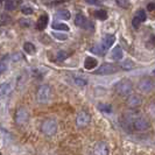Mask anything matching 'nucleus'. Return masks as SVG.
<instances>
[{
	"mask_svg": "<svg viewBox=\"0 0 155 155\" xmlns=\"http://www.w3.org/2000/svg\"><path fill=\"white\" fill-rule=\"evenodd\" d=\"M133 90V84L132 82L127 78H123L120 82H118L114 85V91L120 96H128L132 92Z\"/></svg>",
	"mask_w": 155,
	"mask_h": 155,
	"instance_id": "1",
	"label": "nucleus"
},
{
	"mask_svg": "<svg viewBox=\"0 0 155 155\" xmlns=\"http://www.w3.org/2000/svg\"><path fill=\"white\" fill-rule=\"evenodd\" d=\"M51 98V87L49 85H41L38 89V93H36V99L38 103L40 104H48Z\"/></svg>",
	"mask_w": 155,
	"mask_h": 155,
	"instance_id": "2",
	"label": "nucleus"
},
{
	"mask_svg": "<svg viewBox=\"0 0 155 155\" xmlns=\"http://www.w3.org/2000/svg\"><path fill=\"white\" fill-rule=\"evenodd\" d=\"M75 25L77 27H81V28H84V29H87V31H91L93 29V22H91L90 20L86 19V16L82 13H78L76 18H75Z\"/></svg>",
	"mask_w": 155,
	"mask_h": 155,
	"instance_id": "3",
	"label": "nucleus"
},
{
	"mask_svg": "<svg viewBox=\"0 0 155 155\" xmlns=\"http://www.w3.org/2000/svg\"><path fill=\"white\" fill-rule=\"evenodd\" d=\"M117 70H118V67L114 65V64H112V63H104L93 74L94 75H112V74H116Z\"/></svg>",
	"mask_w": 155,
	"mask_h": 155,
	"instance_id": "4",
	"label": "nucleus"
},
{
	"mask_svg": "<svg viewBox=\"0 0 155 155\" xmlns=\"http://www.w3.org/2000/svg\"><path fill=\"white\" fill-rule=\"evenodd\" d=\"M28 120H29V113L27 109L20 107L15 113V124L19 126H23L28 123Z\"/></svg>",
	"mask_w": 155,
	"mask_h": 155,
	"instance_id": "5",
	"label": "nucleus"
},
{
	"mask_svg": "<svg viewBox=\"0 0 155 155\" xmlns=\"http://www.w3.org/2000/svg\"><path fill=\"white\" fill-rule=\"evenodd\" d=\"M57 131V123L55 119H48L42 124V132L47 135H54Z\"/></svg>",
	"mask_w": 155,
	"mask_h": 155,
	"instance_id": "6",
	"label": "nucleus"
},
{
	"mask_svg": "<svg viewBox=\"0 0 155 155\" xmlns=\"http://www.w3.org/2000/svg\"><path fill=\"white\" fill-rule=\"evenodd\" d=\"M91 121V116L86 111H81L76 117V125L78 128H84Z\"/></svg>",
	"mask_w": 155,
	"mask_h": 155,
	"instance_id": "7",
	"label": "nucleus"
},
{
	"mask_svg": "<svg viewBox=\"0 0 155 155\" xmlns=\"http://www.w3.org/2000/svg\"><path fill=\"white\" fill-rule=\"evenodd\" d=\"M146 19H147V15H146V12L143 11V9H139L137 13H135V16L133 18L132 20V25L133 27L137 29V28H139L140 25L142 22H145L146 21Z\"/></svg>",
	"mask_w": 155,
	"mask_h": 155,
	"instance_id": "8",
	"label": "nucleus"
},
{
	"mask_svg": "<svg viewBox=\"0 0 155 155\" xmlns=\"http://www.w3.org/2000/svg\"><path fill=\"white\" fill-rule=\"evenodd\" d=\"M132 126L137 131H146V130L149 128V123L145 118H137L134 120V123L132 124Z\"/></svg>",
	"mask_w": 155,
	"mask_h": 155,
	"instance_id": "9",
	"label": "nucleus"
},
{
	"mask_svg": "<svg viewBox=\"0 0 155 155\" xmlns=\"http://www.w3.org/2000/svg\"><path fill=\"white\" fill-rule=\"evenodd\" d=\"M127 104H128L130 107L135 109V107H138V106H140V105L142 104V98L140 97L139 94H132V96L128 97Z\"/></svg>",
	"mask_w": 155,
	"mask_h": 155,
	"instance_id": "10",
	"label": "nucleus"
},
{
	"mask_svg": "<svg viewBox=\"0 0 155 155\" xmlns=\"http://www.w3.org/2000/svg\"><path fill=\"white\" fill-rule=\"evenodd\" d=\"M114 42H116V36L114 35H105L104 36V39L101 41V46L105 49V50H109L111 47L114 45Z\"/></svg>",
	"mask_w": 155,
	"mask_h": 155,
	"instance_id": "11",
	"label": "nucleus"
},
{
	"mask_svg": "<svg viewBox=\"0 0 155 155\" xmlns=\"http://www.w3.org/2000/svg\"><path fill=\"white\" fill-rule=\"evenodd\" d=\"M153 82L150 79H142L139 83V89L142 92H150L153 90Z\"/></svg>",
	"mask_w": 155,
	"mask_h": 155,
	"instance_id": "12",
	"label": "nucleus"
},
{
	"mask_svg": "<svg viewBox=\"0 0 155 155\" xmlns=\"http://www.w3.org/2000/svg\"><path fill=\"white\" fill-rule=\"evenodd\" d=\"M94 154L97 155H107L109 154V147L105 142H98L94 147Z\"/></svg>",
	"mask_w": 155,
	"mask_h": 155,
	"instance_id": "13",
	"label": "nucleus"
},
{
	"mask_svg": "<svg viewBox=\"0 0 155 155\" xmlns=\"http://www.w3.org/2000/svg\"><path fill=\"white\" fill-rule=\"evenodd\" d=\"M48 22H49V18L47 14H42V15L39 18L38 22H36V29L38 31H45L47 26H48Z\"/></svg>",
	"mask_w": 155,
	"mask_h": 155,
	"instance_id": "14",
	"label": "nucleus"
},
{
	"mask_svg": "<svg viewBox=\"0 0 155 155\" xmlns=\"http://www.w3.org/2000/svg\"><path fill=\"white\" fill-rule=\"evenodd\" d=\"M123 56H124V53H123L121 47H119V46L114 47L113 50L111 51V57H112V60H114V61H120V60L123 58Z\"/></svg>",
	"mask_w": 155,
	"mask_h": 155,
	"instance_id": "15",
	"label": "nucleus"
},
{
	"mask_svg": "<svg viewBox=\"0 0 155 155\" xmlns=\"http://www.w3.org/2000/svg\"><path fill=\"white\" fill-rule=\"evenodd\" d=\"M97 64H98V61H97L94 57H91V56L86 57L85 61H84V67H85L86 70L94 69V68L97 67Z\"/></svg>",
	"mask_w": 155,
	"mask_h": 155,
	"instance_id": "16",
	"label": "nucleus"
},
{
	"mask_svg": "<svg viewBox=\"0 0 155 155\" xmlns=\"http://www.w3.org/2000/svg\"><path fill=\"white\" fill-rule=\"evenodd\" d=\"M22 4V0H6L5 7L8 11H14L16 7H19Z\"/></svg>",
	"mask_w": 155,
	"mask_h": 155,
	"instance_id": "17",
	"label": "nucleus"
},
{
	"mask_svg": "<svg viewBox=\"0 0 155 155\" xmlns=\"http://www.w3.org/2000/svg\"><path fill=\"white\" fill-rule=\"evenodd\" d=\"M11 23H12V18L8 15L7 13L4 12V13L0 14V26L5 27V26H8Z\"/></svg>",
	"mask_w": 155,
	"mask_h": 155,
	"instance_id": "18",
	"label": "nucleus"
},
{
	"mask_svg": "<svg viewBox=\"0 0 155 155\" xmlns=\"http://www.w3.org/2000/svg\"><path fill=\"white\" fill-rule=\"evenodd\" d=\"M71 14H70L69 11L67 9H60L56 12V18L57 19H61V20H69Z\"/></svg>",
	"mask_w": 155,
	"mask_h": 155,
	"instance_id": "19",
	"label": "nucleus"
},
{
	"mask_svg": "<svg viewBox=\"0 0 155 155\" xmlns=\"http://www.w3.org/2000/svg\"><path fill=\"white\" fill-rule=\"evenodd\" d=\"M90 51L96 55H99V56H104L105 53H106V50H105L101 45H96V46L91 47V48H90Z\"/></svg>",
	"mask_w": 155,
	"mask_h": 155,
	"instance_id": "20",
	"label": "nucleus"
},
{
	"mask_svg": "<svg viewBox=\"0 0 155 155\" xmlns=\"http://www.w3.org/2000/svg\"><path fill=\"white\" fill-rule=\"evenodd\" d=\"M23 50H25L27 54L34 55L35 51H36V48H35V46H34L31 42H25V45H23Z\"/></svg>",
	"mask_w": 155,
	"mask_h": 155,
	"instance_id": "21",
	"label": "nucleus"
},
{
	"mask_svg": "<svg viewBox=\"0 0 155 155\" xmlns=\"http://www.w3.org/2000/svg\"><path fill=\"white\" fill-rule=\"evenodd\" d=\"M51 28H53V29H56V31H69V26L65 25V23H63V22H53Z\"/></svg>",
	"mask_w": 155,
	"mask_h": 155,
	"instance_id": "22",
	"label": "nucleus"
},
{
	"mask_svg": "<svg viewBox=\"0 0 155 155\" xmlns=\"http://www.w3.org/2000/svg\"><path fill=\"white\" fill-rule=\"evenodd\" d=\"M93 15L96 16L98 20H106L107 19V12L106 11H104V9H97V11H94L93 12Z\"/></svg>",
	"mask_w": 155,
	"mask_h": 155,
	"instance_id": "23",
	"label": "nucleus"
},
{
	"mask_svg": "<svg viewBox=\"0 0 155 155\" xmlns=\"http://www.w3.org/2000/svg\"><path fill=\"white\" fill-rule=\"evenodd\" d=\"M12 90H13V87H12L11 83H4L0 85V93H2V94H9L12 92Z\"/></svg>",
	"mask_w": 155,
	"mask_h": 155,
	"instance_id": "24",
	"label": "nucleus"
},
{
	"mask_svg": "<svg viewBox=\"0 0 155 155\" xmlns=\"http://www.w3.org/2000/svg\"><path fill=\"white\" fill-rule=\"evenodd\" d=\"M97 107L99 109V111L101 112H106V113H111L112 112V106L110 104H104V103H101L97 105Z\"/></svg>",
	"mask_w": 155,
	"mask_h": 155,
	"instance_id": "25",
	"label": "nucleus"
},
{
	"mask_svg": "<svg viewBox=\"0 0 155 155\" xmlns=\"http://www.w3.org/2000/svg\"><path fill=\"white\" fill-rule=\"evenodd\" d=\"M121 68L124 70H131L134 68V64H133V62L131 60H126V61H124V62L121 63Z\"/></svg>",
	"mask_w": 155,
	"mask_h": 155,
	"instance_id": "26",
	"label": "nucleus"
},
{
	"mask_svg": "<svg viewBox=\"0 0 155 155\" xmlns=\"http://www.w3.org/2000/svg\"><path fill=\"white\" fill-rule=\"evenodd\" d=\"M116 2L119 5V7L124 8V9H127V8H130V6H131V4H130L128 0H116Z\"/></svg>",
	"mask_w": 155,
	"mask_h": 155,
	"instance_id": "27",
	"label": "nucleus"
},
{
	"mask_svg": "<svg viewBox=\"0 0 155 155\" xmlns=\"http://www.w3.org/2000/svg\"><path fill=\"white\" fill-rule=\"evenodd\" d=\"M72 81H74V83L78 86H84V85H86V83H87L86 79L81 78V77H74L72 78Z\"/></svg>",
	"mask_w": 155,
	"mask_h": 155,
	"instance_id": "28",
	"label": "nucleus"
},
{
	"mask_svg": "<svg viewBox=\"0 0 155 155\" xmlns=\"http://www.w3.org/2000/svg\"><path fill=\"white\" fill-rule=\"evenodd\" d=\"M53 36H54L55 39L61 40V41H64V40L68 39V35H65V34H62V33H53Z\"/></svg>",
	"mask_w": 155,
	"mask_h": 155,
	"instance_id": "29",
	"label": "nucleus"
},
{
	"mask_svg": "<svg viewBox=\"0 0 155 155\" xmlns=\"http://www.w3.org/2000/svg\"><path fill=\"white\" fill-rule=\"evenodd\" d=\"M68 57V54L65 53V51H58V54H57V60L58 61H63V60H65Z\"/></svg>",
	"mask_w": 155,
	"mask_h": 155,
	"instance_id": "30",
	"label": "nucleus"
},
{
	"mask_svg": "<svg viewBox=\"0 0 155 155\" xmlns=\"http://www.w3.org/2000/svg\"><path fill=\"white\" fill-rule=\"evenodd\" d=\"M21 12H22L25 15H31V14H33V9L31 7H22Z\"/></svg>",
	"mask_w": 155,
	"mask_h": 155,
	"instance_id": "31",
	"label": "nucleus"
},
{
	"mask_svg": "<svg viewBox=\"0 0 155 155\" xmlns=\"http://www.w3.org/2000/svg\"><path fill=\"white\" fill-rule=\"evenodd\" d=\"M85 2L89 5H94V6H98L101 4V0H85Z\"/></svg>",
	"mask_w": 155,
	"mask_h": 155,
	"instance_id": "32",
	"label": "nucleus"
},
{
	"mask_svg": "<svg viewBox=\"0 0 155 155\" xmlns=\"http://www.w3.org/2000/svg\"><path fill=\"white\" fill-rule=\"evenodd\" d=\"M19 23H20L22 27H29L31 21H29V20H25V19H22V20H20V21H19Z\"/></svg>",
	"mask_w": 155,
	"mask_h": 155,
	"instance_id": "33",
	"label": "nucleus"
},
{
	"mask_svg": "<svg viewBox=\"0 0 155 155\" xmlns=\"http://www.w3.org/2000/svg\"><path fill=\"white\" fill-rule=\"evenodd\" d=\"M6 70H7V65H6V63L0 62V74H2V72H5Z\"/></svg>",
	"mask_w": 155,
	"mask_h": 155,
	"instance_id": "34",
	"label": "nucleus"
},
{
	"mask_svg": "<svg viewBox=\"0 0 155 155\" xmlns=\"http://www.w3.org/2000/svg\"><path fill=\"white\" fill-rule=\"evenodd\" d=\"M154 7H155V5L153 4V2H150V4H148L147 9L148 11H154Z\"/></svg>",
	"mask_w": 155,
	"mask_h": 155,
	"instance_id": "35",
	"label": "nucleus"
}]
</instances>
